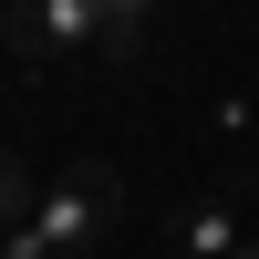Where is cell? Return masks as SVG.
<instances>
[{
  "label": "cell",
  "instance_id": "5",
  "mask_svg": "<svg viewBox=\"0 0 259 259\" xmlns=\"http://www.w3.org/2000/svg\"><path fill=\"white\" fill-rule=\"evenodd\" d=\"M21 207H31V187H21V156L0 145V239H11V218H21Z\"/></svg>",
  "mask_w": 259,
  "mask_h": 259
},
{
  "label": "cell",
  "instance_id": "6",
  "mask_svg": "<svg viewBox=\"0 0 259 259\" xmlns=\"http://www.w3.org/2000/svg\"><path fill=\"white\" fill-rule=\"evenodd\" d=\"M239 259H259V239H249V249H239Z\"/></svg>",
  "mask_w": 259,
  "mask_h": 259
},
{
  "label": "cell",
  "instance_id": "2",
  "mask_svg": "<svg viewBox=\"0 0 259 259\" xmlns=\"http://www.w3.org/2000/svg\"><path fill=\"white\" fill-rule=\"evenodd\" d=\"M0 41H11L31 73H62V62L104 52V0H11V11H0Z\"/></svg>",
  "mask_w": 259,
  "mask_h": 259
},
{
  "label": "cell",
  "instance_id": "4",
  "mask_svg": "<svg viewBox=\"0 0 259 259\" xmlns=\"http://www.w3.org/2000/svg\"><path fill=\"white\" fill-rule=\"evenodd\" d=\"M156 11H166V0H104V62H114V73H135V62H145Z\"/></svg>",
  "mask_w": 259,
  "mask_h": 259
},
{
  "label": "cell",
  "instance_id": "1",
  "mask_svg": "<svg viewBox=\"0 0 259 259\" xmlns=\"http://www.w3.org/2000/svg\"><path fill=\"white\" fill-rule=\"evenodd\" d=\"M114 218H124V177H114V166H94V156H73V166H62V177L11 218L0 259H104Z\"/></svg>",
  "mask_w": 259,
  "mask_h": 259
},
{
  "label": "cell",
  "instance_id": "3",
  "mask_svg": "<svg viewBox=\"0 0 259 259\" xmlns=\"http://www.w3.org/2000/svg\"><path fill=\"white\" fill-rule=\"evenodd\" d=\"M177 249L187 259H239V197H197V207H177Z\"/></svg>",
  "mask_w": 259,
  "mask_h": 259
}]
</instances>
